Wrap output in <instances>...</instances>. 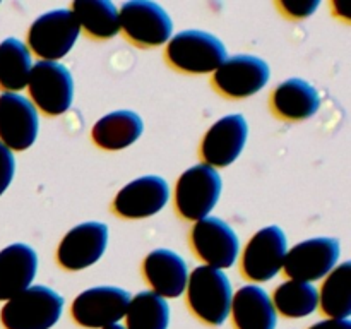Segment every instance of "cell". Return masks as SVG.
Instances as JSON below:
<instances>
[{
	"label": "cell",
	"instance_id": "obj_1",
	"mask_svg": "<svg viewBox=\"0 0 351 329\" xmlns=\"http://www.w3.org/2000/svg\"><path fill=\"white\" fill-rule=\"evenodd\" d=\"M187 304L194 315L211 326H221L232 310L233 290L225 271L199 266L189 274Z\"/></svg>",
	"mask_w": 351,
	"mask_h": 329
},
{
	"label": "cell",
	"instance_id": "obj_2",
	"mask_svg": "<svg viewBox=\"0 0 351 329\" xmlns=\"http://www.w3.org/2000/svg\"><path fill=\"white\" fill-rule=\"evenodd\" d=\"M64 310V298L45 284H34L17 293L0 312L5 329H50Z\"/></svg>",
	"mask_w": 351,
	"mask_h": 329
},
{
	"label": "cell",
	"instance_id": "obj_3",
	"mask_svg": "<svg viewBox=\"0 0 351 329\" xmlns=\"http://www.w3.org/2000/svg\"><path fill=\"white\" fill-rule=\"evenodd\" d=\"M167 60L173 69L187 74H209L226 60V48L215 34L201 29H187L170 38Z\"/></svg>",
	"mask_w": 351,
	"mask_h": 329
},
{
	"label": "cell",
	"instance_id": "obj_4",
	"mask_svg": "<svg viewBox=\"0 0 351 329\" xmlns=\"http://www.w3.org/2000/svg\"><path fill=\"white\" fill-rule=\"evenodd\" d=\"M223 182L218 170L209 164H195L180 175L175 187V208L184 219L199 221L218 204Z\"/></svg>",
	"mask_w": 351,
	"mask_h": 329
},
{
	"label": "cell",
	"instance_id": "obj_5",
	"mask_svg": "<svg viewBox=\"0 0 351 329\" xmlns=\"http://www.w3.org/2000/svg\"><path fill=\"white\" fill-rule=\"evenodd\" d=\"M81 27L69 9H55L45 12L31 24L27 31L29 51L47 62L64 58L77 41Z\"/></svg>",
	"mask_w": 351,
	"mask_h": 329
},
{
	"label": "cell",
	"instance_id": "obj_6",
	"mask_svg": "<svg viewBox=\"0 0 351 329\" xmlns=\"http://www.w3.org/2000/svg\"><path fill=\"white\" fill-rule=\"evenodd\" d=\"M120 31L141 48L161 47L170 41L173 21L170 14L151 0H132L120 7Z\"/></svg>",
	"mask_w": 351,
	"mask_h": 329
},
{
	"label": "cell",
	"instance_id": "obj_7",
	"mask_svg": "<svg viewBox=\"0 0 351 329\" xmlns=\"http://www.w3.org/2000/svg\"><path fill=\"white\" fill-rule=\"evenodd\" d=\"M27 89L34 108L45 115H62L74 101V79L69 69L58 62H36L31 69Z\"/></svg>",
	"mask_w": 351,
	"mask_h": 329
},
{
	"label": "cell",
	"instance_id": "obj_8",
	"mask_svg": "<svg viewBox=\"0 0 351 329\" xmlns=\"http://www.w3.org/2000/svg\"><path fill=\"white\" fill-rule=\"evenodd\" d=\"M341 243L332 236H317L288 249L283 269L290 280L314 283L328 276L338 264Z\"/></svg>",
	"mask_w": 351,
	"mask_h": 329
},
{
	"label": "cell",
	"instance_id": "obj_9",
	"mask_svg": "<svg viewBox=\"0 0 351 329\" xmlns=\"http://www.w3.org/2000/svg\"><path fill=\"white\" fill-rule=\"evenodd\" d=\"M271 77L269 64L256 55H233L213 74V88L232 99L249 98L259 93Z\"/></svg>",
	"mask_w": 351,
	"mask_h": 329
},
{
	"label": "cell",
	"instance_id": "obj_10",
	"mask_svg": "<svg viewBox=\"0 0 351 329\" xmlns=\"http://www.w3.org/2000/svg\"><path fill=\"white\" fill-rule=\"evenodd\" d=\"M191 243L195 256L206 266L226 269L235 264L240 250V240L235 230L218 216H206L195 221L191 232Z\"/></svg>",
	"mask_w": 351,
	"mask_h": 329
},
{
	"label": "cell",
	"instance_id": "obj_11",
	"mask_svg": "<svg viewBox=\"0 0 351 329\" xmlns=\"http://www.w3.org/2000/svg\"><path fill=\"white\" fill-rule=\"evenodd\" d=\"M288 252V240L276 225L259 230L242 254V273L247 280L263 283L269 281L283 269Z\"/></svg>",
	"mask_w": 351,
	"mask_h": 329
},
{
	"label": "cell",
	"instance_id": "obj_12",
	"mask_svg": "<svg viewBox=\"0 0 351 329\" xmlns=\"http://www.w3.org/2000/svg\"><path fill=\"white\" fill-rule=\"evenodd\" d=\"M130 293L119 287H95L72 302V317L82 328L103 329L125 317Z\"/></svg>",
	"mask_w": 351,
	"mask_h": 329
},
{
	"label": "cell",
	"instance_id": "obj_13",
	"mask_svg": "<svg viewBox=\"0 0 351 329\" xmlns=\"http://www.w3.org/2000/svg\"><path fill=\"white\" fill-rule=\"evenodd\" d=\"M38 137V112L19 93L0 96V143L10 151H26Z\"/></svg>",
	"mask_w": 351,
	"mask_h": 329
},
{
	"label": "cell",
	"instance_id": "obj_14",
	"mask_svg": "<svg viewBox=\"0 0 351 329\" xmlns=\"http://www.w3.org/2000/svg\"><path fill=\"white\" fill-rule=\"evenodd\" d=\"M106 245L108 226L105 223H81L62 239L57 250V260L67 271L86 269L101 259Z\"/></svg>",
	"mask_w": 351,
	"mask_h": 329
},
{
	"label": "cell",
	"instance_id": "obj_15",
	"mask_svg": "<svg viewBox=\"0 0 351 329\" xmlns=\"http://www.w3.org/2000/svg\"><path fill=\"white\" fill-rule=\"evenodd\" d=\"M170 199V185L163 177L146 175L127 184L113 199L115 215L125 219H143L156 215Z\"/></svg>",
	"mask_w": 351,
	"mask_h": 329
},
{
	"label": "cell",
	"instance_id": "obj_16",
	"mask_svg": "<svg viewBox=\"0 0 351 329\" xmlns=\"http://www.w3.org/2000/svg\"><path fill=\"white\" fill-rule=\"evenodd\" d=\"M249 137L245 117L235 113L219 119L206 132L201 144V156L213 168H225L242 154Z\"/></svg>",
	"mask_w": 351,
	"mask_h": 329
},
{
	"label": "cell",
	"instance_id": "obj_17",
	"mask_svg": "<svg viewBox=\"0 0 351 329\" xmlns=\"http://www.w3.org/2000/svg\"><path fill=\"white\" fill-rule=\"evenodd\" d=\"M143 273L154 293L163 298L180 297L187 288V263L173 250L156 249L147 254Z\"/></svg>",
	"mask_w": 351,
	"mask_h": 329
},
{
	"label": "cell",
	"instance_id": "obj_18",
	"mask_svg": "<svg viewBox=\"0 0 351 329\" xmlns=\"http://www.w3.org/2000/svg\"><path fill=\"white\" fill-rule=\"evenodd\" d=\"M38 273V254L26 243L0 250V302H7L31 287Z\"/></svg>",
	"mask_w": 351,
	"mask_h": 329
},
{
	"label": "cell",
	"instance_id": "obj_19",
	"mask_svg": "<svg viewBox=\"0 0 351 329\" xmlns=\"http://www.w3.org/2000/svg\"><path fill=\"white\" fill-rule=\"evenodd\" d=\"M271 108L280 119L302 122L319 112L321 95L311 82L291 77L278 84L271 93Z\"/></svg>",
	"mask_w": 351,
	"mask_h": 329
},
{
	"label": "cell",
	"instance_id": "obj_20",
	"mask_svg": "<svg viewBox=\"0 0 351 329\" xmlns=\"http://www.w3.org/2000/svg\"><path fill=\"white\" fill-rule=\"evenodd\" d=\"M230 314L237 329H274L278 322L269 293L257 284H247L233 295Z\"/></svg>",
	"mask_w": 351,
	"mask_h": 329
},
{
	"label": "cell",
	"instance_id": "obj_21",
	"mask_svg": "<svg viewBox=\"0 0 351 329\" xmlns=\"http://www.w3.org/2000/svg\"><path fill=\"white\" fill-rule=\"evenodd\" d=\"M144 130V122L132 110H119L101 117L91 130L93 143L105 151L132 146Z\"/></svg>",
	"mask_w": 351,
	"mask_h": 329
},
{
	"label": "cell",
	"instance_id": "obj_22",
	"mask_svg": "<svg viewBox=\"0 0 351 329\" xmlns=\"http://www.w3.org/2000/svg\"><path fill=\"white\" fill-rule=\"evenodd\" d=\"M71 10L79 27L95 40H110L119 34V9L110 0H75Z\"/></svg>",
	"mask_w": 351,
	"mask_h": 329
},
{
	"label": "cell",
	"instance_id": "obj_23",
	"mask_svg": "<svg viewBox=\"0 0 351 329\" xmlns=\"http://www.w3.org/2000/svg\"><path fill=\"white\" fill-rule=\"evenodd\" d=\"M33 60L31 51L17 38H7L0 43V88L5 93H17L27 88Z\"/></svg>",
	"mask_w": 351,
	"mask_h": 329
},
{
	"label": "cell",
	"instance_id": "obj_24",
	"mask_svg": "<svg viewBox=\"0 0 351 329\" xmlns=\"http://www.w3.org/2000/svg\"><path fill=\"white\" fill-rule=\"evenodd\" d=\"M321 310L329 319H348L351 315V263L345 260L326 276L319 291Z\"/></svg>",
	"mask_w": 351,
	"mask_h": 329
},
{
	"label": "cell",
	"instance_id": "obj_25",
	"mask_svg": "<svg viewBox=\"0 0 351 329\" xmlns=\"http://www.w3.org/2000/svg\"><path fill=\"white\" fill-rule=\"evenodd\" d=\"M273 305L278 314L290 319L307 317L317 308L319 290L312 283L304 281H285L274 290Z\"/></svg>",
	"mask_w": 351,
	"mask_h": 329
},
{
	"label": "cell",
	"instance_id": "obj_26",
	"mask_svg": "<svg viewBox=\"0 0 351 329\" xmlns=\"http://www.w3.org/2000/svg\"><path fill=\"white\" fill-rule=\"evenodd\" d=\"M125 319V329H168L170 305L154 291H141L130 298Z\"/></svg>",
	"mask_w": 351,
	"mask_h": 329
},
{
	"label": "cell",
	"instance_id": "obj_27",
	"mask_svg": "<svg viewBox=\"0 0 351 329\" xmlns=\"http://www.w3.org/2000/svg\"><path fill=\"white\" fill-rule=\"evenodd\" d=\"M319 3V0H280L278 5L291 19H305L315 12Z\"/></svg>",
	"mask_w": 351,
	"mask_h": 329
},
{
	"label": "cell",
	"instance_id": "obj_28",
	"mask_svg": "<svg viewBox=\"0 0 351 329\" xmlns=\"http://www.w3.org/2000/svg\"><path fill=\"white\" fill-rule=\"evenodd\" d=\"M16 173V158L9 147L0 143V195L7 191Z\"/></svg>",
	"mask_w": 351,
	"mask_h": 329
},
{
	"label": "cell",
	"instance_id": "obj_29",
	"mask_svg": "<svg viewBox=\"0 0 351 329\" xmlns=\"http://www.w3.org/2000/svg\"><path fill=\"white\" fill-rule=\"evenodd\" d=\"M308 329H351L348 319H326V321L315 322Z\"/></svg>",
	"mask_w": 351,
	"mask_h": 329
},
{
	"label": "cell",
	"instance_id": "obj_30",
	"mask_svg": "<svg viewBox=\"0 0 351 329\" xmlns=\"http://www.w3.org/2000/svg\"><path fill=\"white\" fill-rule=\"evenodd\" d=\"M103 329H125V328H123V326H120V322H119V324H112V326H106V328H103Z\"/></svg>",
	"mask_w": 351,
	"mask_h": 329
}]
</instances>
